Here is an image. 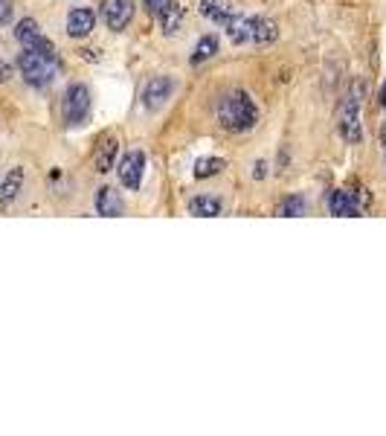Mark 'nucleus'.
<instances>
[{
	"label": "nucleus",
	"instance_id": "4be33fe9",
	"mask_svg": "<svg viewBox=\"0 0 386 436\" xmlns=\"http://www.w3.org/2000/svg\"><path fill=\"white\" fill-rule=\"evenodd\" d=\"M12 73H15V67H12L9 62L0 59V85H4V81H9V79H12Z\"/></svg>",
	"mask_w": 386,
	"mask_h": 436
},
{
	"label": "nucleus",
	"instance_id": "6e6552de",
	"mask_svg": "<svg viewBox=\"0 0 386 436\" xmlns=\"http://www.w3.org/2000/svg\"><path fill=\"white\" fill-rule=\"evenodd\" d=\"M90 114V91L85 85H70L64 93V120L67 125H81Z\"/></svg>",
	"mask_w": 386,
	"mask_h": 436
},
{
	"label": "nucleus",
	"instance_id": "dca6fc26",
	"mask_svg": "<svg viewBox=\"0 0 386 436\" xmlns=\"http://www.w3.org/2000/svg\"><path fill=\"white\" fill-rule=\"evenodd\" d=\"M117 151H119V143H117L114 137H107V140H102V143H99V151H96V157H93V166H96V172H99V175H105V172L114 169Z\"/></svg>",
	"mask_w": 386,
	"mask_h": 436
},
{
	"label": "nucleus",
	"instance_id": "20e7f679",
	"mask_svg": "<svg viewBox=\"0 0 386 436\" xmlns=\"http://www.w3.org/2000/svg\"><path fill=\"white\" fill-rule=\"evenodd\" d=\"M18 73L23 76V81L30 88H47L55 81L62 70V62L59 56H44V52H35V50H23L18 56Z\"/></svg>",
	"mask_w": 386,
	"mask_h": 436
},
{
	"label": "nucleus",
	"instance_id": "b1692460",
	"mask_svg": "<svg viewBox=\"0 0 386 436\" xmlns=\"http://www.w3.org/2000/svg\"><path fill=\"white\" fill-rule=\"evenodd\" d=\"M380 102H383V108H386V85L380 88Z\"/></svg>",
	"mask_w": 386,
	"mask_h": 436
},
{
	"label": "nucleus",
	"instance_id": "9d476101",
	"mask_svg": "<svg viewBox=\"0 0 386 436\" xmlns=\"http://www.w3.org/2000/svg\"><path fill=\"white\" fill-rule=\"evenodd\" d=\"M99 15L107 23V30L122 33L125 26L131 23V18H134V0H102Z\"/></svg>",
	"mask_w": 386,
	"mask_h": 436
},
{
	"label": "nucleus",
	"instance_id": "9b49d317",
	"mask_svg": "<svg viewBox=\"0 0 386 436\" xmlns=\"http://www.w3.org/2000/svg\"><path fill=\"white\" fill-rule=\"evenodd\" d=\"M175 93V79L169 76H154L146 81V88H143V105L148 108V111H157V108H163L165 102L172 99Z\"/></svg>",
	"mask_w": 386,
	"mask_h": 436
},
{
	"label": "nucleus",
	"instance_id": "2eb2a0df",
	"mask_svg": "<svg viewBox=\"0 0 386 436\" xmlns=\"http://www.w3.org/2000/svg\"><path fill=\"white\" fill-rule=\"evenodd\" d=\"M21 189H23V169L21 166H15L6 178H4V183H0V207H12V201L21 195Z\"/></svg>",
	"mask_w": 386,
	"mask_h": 436
},
{
	"label": "nucleus",
	"instance_id": "0eeeda50",
	"mask_svg": "<svg viewBox=\"0 0 386 436\" xmlns=\"http://www.w3.org/2000/svg\"><path fill=\"white\" fill-rule=\"evenodd\" d=\"M143 4L157 18L160 30L165 35H175L177 33V26L183 23V6L177 4V0H143Z\"/></svg>",
	"mask_w": 386,
	"mask_h": 436
},
{
	"label": "nucleus",
	"instance_id": "39448f33",
	"mask_svg": "<svg viewBox=\"0 0 386 436\" xmlns=\"http://www.w3.org/2000/svg\"><path fill=\"white\" fill-rule=\"evenodd\" d=\"M366 207H369L366 189H354V193H349V189H334L328 198V212L337 218H357Z\"/></svg>",
	"mask_w": 386,
	"mask_h": 436
},
{
	"label": "nucleus",
	"instance_id": "5701e85b",
	"mask_svg": "<svg viewBox=\"0 0 386 436\" xmlns=\"http://www.w3.org/2000/svg\"><path fill=\"white\" fill-rule=\"evenodd\" d=\"M264 169H267V163H256V178H264Z\"/></svg>",
	"mask_w": 386,
	"mask_h": 436
},
{
	"label": "nucleus",
	"instance_id": "423d86ee",
	"mask_svg": "<svg viewBox=\"0 0 386 436\" xmlns=\"http://www.w3.org/2000/svg\"><path fill=\"white\" fill-rule=\"evenodd\" d=\"M15 38H18V44H21L23 50H35V52H44V56H59V52H55V44L41 33V26H38L33 18L18 21Z\"/></svg>",
	"mask_w": 386,
	"mask_h": 436
},
{
	"label": "nucleus",
	"instance_id": "4468645a",
	"mask_svg": "<svg viewBox=\"0 0 386 436\" xmlns=\"http://www.w3.org/2000/svg\"><path fill=\"white\" fill-rule=\"evenodd\" d=\"M201 15L209 18L212 23H221V26H227L230 18L235 15V6L230 4V0H201Z\"/></svg>",
	"mask_w": 386,
	"mask_h": 436
},
{
	"label": "nucleus",
	"instance_id": "f257e3e1",
	"mask_svg": "<svg viewBox=\"0 0 386 436\" xmlns=\"http://www.w3.org/2000/svg\"><path fill=\"white\" fill-rule=\"evenodd\" d=\"M215 120H218L221 128L230 131V134H244V131H250L259 122V108H256V102L250 99L247 91H230V93H224L218 99Z\"/></svg>",
	"mask_w": 386,
	"mask_h": 436
},
{
	"label": "nucleus",
	"instance_id": "6ab92c4d",
	"mask_svg": "<svg viewBox=\"0 0 386 436\" xmlns=\"http://www.w3.org/2000/svg\"><path fill=\"white\" fill-rule=\"evenodd\" d=\"M221 169H227V163L221 157H201L195 163V178H215Z\"/></svg>",
	"mask_w": 386,
	"mask_h": 436
},
{
	"label": "nucleus",
	"instance_id": "aec40b11",
	"mask_svg": "<svg viewBox=\"0 0 386 436\" xmlns=\"http://www.w3.org/2000/svg\"><path fill=\"white\" fill-rule=\"evenodd\" d=\"M276 215H282V218L305 215V198H302V195H291V198H285L279 207H276Z\"/></svg>",
	"mask_w": 386,
	"mask_h": 436
},
{
	"label": "nucleus",
	"instance_id": "f8f14e48",
	"mask_svg": "<svg viewBox=\"0 0 386 436\" xmlns=\"http://www.w3.org/2000/svg\"><path fill=\"white\" fill-rule=\"evenodd\" d=\"M93 26H96V12L88 9V6H78L67 18V35L70 38H88L93 33Z\"/></svg>",
	"mask_w": 386,
	"mask_h": 436
},
{
	"label": "nucleus",
	"instance_id": "393cba45",
	"mask_svg": "<svg viewBox=\"0 0 386 436\" xmlns=\"http://www.w3.org/2000/svg\"><path fill=\"white\" fill-rule=\"evenodd\" d=\"M380 143H383V146H386V125H383V128H380Z\"/></svg>",
	"mask_w": 386,
	"mask_h": 436
},
{
	"label": "nucleus",
	"instance_id": "a878e982",
	"mask_svg": "<svg viewBox=\"0 0 386 436\" xmlns=\"http://www.w3.org/2000/svg\"><path fill=\"white\" fill-rule=\"evenodd\" d=\"M383 151H386V146H383Z\"/></svg>",
	"mask_w": 386,
	"mask_h": 436
},
{
	"label": "nucleus",
	"instance_id": "a211bd4d",
	"mask_svg": "<svg viewBox=\"0 0 386 436\" xmlns=\"http://www.w3.org/2000/svg\"><path fill=\"white\" fill-rule=\"evenodd\" d=\"M215 52H218V38H215V35H204V38L195 44V52H192V64L209 62Z\"/></svg>",
	"mask_w": 386,
	"mask_h": 436
},
{
	"label": "nucleus",
	"instance_id": "f3484780",
	"mask_svg": "<svg viewBox=\"0 0 386 436\" xmlns=\"http://www.w3.org/2000/svg\"><path fill=\"white\" fill-rule=\"evenodd\" d=\"M189 212L201 215V218H218L221 212H224V204H221V198H215V195H198V198L189 201Z\"/></svg>",
	"mask_w": 386,
	"mask_h": 436
},
{
	"label": "nucleus",
	"instance_id": "f03ea898",
	"mask_svg": "<svg viewBox=\"0 0 386 436\" xmlns=\"http://www.w3.org/2000/svg\"><path fill=\"white\" fill-rule=\"evenodd\" d=\"M227 35L233 44H273L279 30L270 18L262 15H233L227 23Z\"/></svg>",
	"mask_w": 386,
	"mask_h": 436
},
{
	"label": "nucleus",
	"instance_id": "7ed1b4c3",
	"mask_svg": "<svg viewBox=\"0 0 386 436\" xmlns=\"http://www.w3.org/2000/svg\"><path fill=\"white\" fill-rule=\"evenodd\" d=\"M366 96V85L361 79L351 81V88L340 105V114H337V128H340V137L351 146H357L363 140V122H361V105Z\"/></svg>",
	"mask_w": 386,
	"mask_h": 436
},
{
	"label": "nucleus",
	"instance_id": "412c9836",
	"mask_svg": "<svg viewBox=\"0 0 386 436\" xmlns=\"http://www.w3.org/2000/svg\"><path fill=\"white\" fill-rule=\"evenodd\" d=\"M12 21V0H0V26Z\"/></svg>",
	"mask_w": 386,
	"mask_h": 436
},
{
	"label": "nucleus",
	"instance_id": "ddd939ff",
	"mask_svg": "<svg viewBox=\"0 0 386 436\" xmlns=\"http://www.w3.org/2000/svg\"><path fill=\"white\" fill-rule=\"evenodd\" d=\"M96 210H99V215L119 218L125 212V201L119 198V193H117L114 186H102L99 195H96Z\"/></svg>",
	"mask_w": 386,
	"mask_h": 436
},
{
	"label": "nucleus",
	"instance_id": "1a4fd4ad",
	"mask_svg": "<svg viewBox=\"0 0 386 436\" xmlns=\"http://www.w3.org/2000/svg\"><path fill=\"white\" fill-rule=\"evenodd\" d=\"M117 175H119V183H122L125 189L136 193V189L143 186V175H146V154H143V151H128V154L119 160Z\"/></svg>",
	"mask_w": 386,
	"mask_h": 436
}]
</instances>
